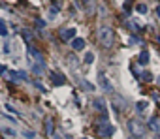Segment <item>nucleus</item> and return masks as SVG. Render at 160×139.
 I'll use <instances>...</instances> for the list:
<instances>
[{"label": "nucleus", "mask_w": 160, "mask_h": 139, "mask_svg": "<svg viewBox=\"0 0 160 139\" xmlns=\"http://www.w3.org/2000/svg\"><path fill=\"white\" fill-rule=\"evenodd\" d=\"M98 43L104 47V49L113 47V43H115V32H113V28H109V26H100V28H98Z\"/></svg>", "instance_id": "1"}, {"label": "nucleus", "mask_w": 160, "mask_h": 139, "mask_svg": "<svg viewBox=\"0 0 160 139\" xmlns=\"http://www.w3.org/2000/svg\"><path fill=\"white\" fill-rule=\"evenodd\" d=\"M128 130H130L132 137H141V135L145 134V126H143L140 120H136V119L128 122Z\"/></svg>", "instance_id": "2"}, {"label": "nucleus", "mask_w": 160, "mask_h": 139, "mask_svg": "<svg viewBox=\"0 0 160 139\" xmlns=\"http://www.w3.org/2000/svg\"><path fill=\"white\" fill-rule=\"evenodd\" d=\"M60 40L62 41H70L72 43V40H75V28L72 26V28H64L60 32Z\"/></svg>", "instance_id": "3"}, {"label": "nucleus", "mask_w": 160, "mask_h": 139, "mask_svg": "<svg viewBox=\"0 0 160 139\" xmlns=\"http://www.w3.org/2000/svg\"><path fill=\"white\" fill-rule=\"evenodd\" d=\"M26 51H29L34 58H36V64H44V57H41V53L38 51V49H34V47L30 45V43H26Z\"/></svg>", "instance_id": "4"}, {"label": "nucleus", "mask_w": 160, "mask_h": 139, "mask_svg": "<svg viewBox=\"0 0 160 139\" xmlns=\"http://www.w3.org/2000/svg\"><path fill=\"white\" fill-rule=\"evenodd\" d=\"M81 4H83V10H85L89 15L96 11V0H81Z\"/></svg>", "instance_id": "5"}, {"label": "nucleus", "mask_w": 160, "mask_h": 139, "mask_svg": "<svg viewBox=\"0 0 160 139\" xmlns=\"http://www.w3.org/2000/svg\"><path fill=\"white\" fill-rule=\"evenodd\" d=\"M147 126H149V130H152V132H156V134H160V119H158V117H151L149 122H147Z\"/></svg>", "instance_id": "6"}, {"label": "nucleus", "mask_w": 160, "mask_h": 139, "mask_svg": "<svg viewBox=\"0 0 160 139\" xmlns=\"http://www.w3.org/2000/svg\"><path fill=\"white\" fill-rule=\"evenodd\" d=\"M102 122H104V126H102V130H100V134H102V135H106V137H109V135L115 132V128H113V126H109L107 120L104 119V117H102Z\"/></svg>", "instance_id": "7"}, {"label": "nucleus", "mask_w": 160, "mask_h": 139, "mask_svg": "<svg viewBox=\"0 0 160 139\" xmlns=\"http://www.w3.org/2000/svg\"><path fill=\"white\" fill-rule=\"evenodd\" d=\"M72 49L74 51H83V49H85V40H83V38L72 40Z\"/></svg>", "instance_id": "8"}, {"label": "nucleus", "mask_w": 160, "mask_h": 139, "mask_svg": "<svg viewBox=\"0 0 160 139\" xmlns=\"http://www.w3.org/2000/svg\"><path fill=\"white\" fill-rule=\"evenodd\" d=\"M98 79H100V85H102V88L106 90V92H111V90H113V87L109 85V81H107V77H106L104 73H100V75H98Z\"/></svg>", "instance_id": "9"}, {"label": "nucleus", "mask_w": 160, "mask_h": 139, "mask_svg": "<svg viewBox=\"0 0 160 139\" xmlns=\"http://www.w3.org/2000/svg\"><path fill=\"white\" fill-rule=\"evenodd\" d=\"M94 107L98 109V111H102L104 119H106V115H107V111H106V102H104L102 98H96V100H94Z\"/></svg>", "instance_id": "10"}, {"label": "nucleus", "mask_w": 160, "mask_h": 139, "mask_svg": "<svg viewBox=\"0 0 160 139\" xmlns=\"http://www.w3.org/2000/svg\"><path fill=\"white\" fill-rule=\"evenodd\" d=\"M137 62H140L141 66H147V64H149V53H147V51H141L140 57H137Z\"/></svg>", "instance_id": "11"}, {"label": "nucleus", "mask_w": 160, "mask_h": 139, "mask_svg": "<svg viewBox=\"0 0 160 139\" xmlns=\"http://www.w3.org/2000/svg\"><path fill=\"white\" fill-rule=\"evenodd\" d=\"M51 77H53V81H55V85H59V87L66 83V79H64V75H62V73H57V72H55Z\"/></svg>", "instance_id": "12"}, {"label": "nucleus", "mask_w": 160, "mask_h": 139, "mask_svg": "<svg viewBox=\"0 0 160 139\" xmlns=\"http://www.w3.org/2000/svg\"><path fill=\"white\" fill-rule=\"evenodd\" d=\"M32 73L34 75H41L44 73V64H34L32 66Z\"/></svg>", "instance_id": "13"}, {"label": "nucleus", "mask_w": 160, "mask_h": 139, "mask_svg": "<svg viewBox=\"0 0 160 139\" xmlns=\"http://www.w3.org/2000/svg\"><path fill=\"white\" fill-rule=\"evenodd\" d=\"M45 134H47V135H53V120H51V119L45 120Z\"/></svg>", "instance_id": "14"}, {"label": "nucleus", "mask_w": 160, "mask_h": 139, "mask_svg": "<svg viewBox=\"0 0 160 139\" xmlns=\"http://www.w3.org/2000/svg\"><path fill=\"white\" fill-rule=\"evenodd\" d=\"M136 109L140 111V113H143V111L147 109V102H145V100H141V102H137V103H136Z\"/></svg>", "instance_id": "15"}, {"label": "nucleus", "mask_w": 160, "mask_h": 139, "mask_svg": "<svg viewBox=\"0 0 160 139\" xmlns=\"http://www.w3.org/2000/svg\"><path fill=\"white\" fill-rule=\"evenodd\" d=\"M81 85H83V88H85V90H89V92H92V90H94V85H90L89 81H81Z\"/></svg>", "instance_id": "16"}, {"label": "nucleus", "mask_w": 160, "mask_h": 139, "mask_svg": "<svg viewBox=\"0 0 160 139\" xmlns=\"http://www.w3.org/2000/svg\"><path fill=\"white\" fill-rule=\"evenodd\" d=\"M140 77H141L143 81H152V73H151V72H143Z\"/></svg>", "instance_id": "17"}, {"label": "nucleus", "mask_w": 160, "mask_h": 139, "mask_svg": "<svg viewBox=\"0 0 160 139\" xmlns=\"http://www.w3.org/2000/svg\"><path fill=\"white\" fill-rule=\"evenodd\" d=\"M92 62H94V55L92 53H87L85 55V64H92Z\"/></svg>", "instance_id": "18"}, {"label": "nucleus", "mask_w": 160, "mask_h": 139, "mask_svg": "<svg viewBox=\"0 0 160 139\" xmlns=\"http://www.w3.org/2000/svg\"><path fill=\"white\" fill-rule=\"evenodd\" d=\"M8 34V28H6V25H4V21L0 19V36H6Z\"/></svg>", "instance_id": "19"}, {"label": "nucleus", "mask_w": 160, "mask_h": 139, "mask_svg": "<svg viewBox=\"0 0 160 139\" xmlns=\"http://www.w3.org/2000/svg\"><path fill=\"white\" fill-rule=\"evenodd\" d=\"M136 10H137V13H147V6H145V4H137Z\"/></svg>", "instance_id": "20"}, {"label": "nucleus", "mask_w": 160, "mask_h": 139, "mask_svg": "<svg viewBox=\"0 0 160 139\" xmlns=\"http://www.w3.org/2000/svg\"><path fill=\"white\" fill-rule=\"evenodd\" d=\"M4 134H6V135H11V137H13V135H15V130H10V128H4Z\"/></svg>", "instance_id": "21"}, {"label": "nucleus", "mask_w": 160, "mask_h": 139, "mask_svg": "<svg viewBox=\"0 0 160 139\" xmlns=\"http://www.w3.org/2000/svg\"><path fill=\"white\" fill-rule=\"evenodd\" d=\"M23 135H25V137H29V139H34V137H36V134H34V132H25Z\"/></svg>", "instance_id": "22"}, {"label": "nucleus", "mask_w": 160, "mask_h": 139, "mask_svg": "<svg viewBox=\"0 0 160 139\" xmlns=\"http://www.w3.org/2000/svg\"><path fill=\"white\" fill-rule=\"evenodd\" d=\"M17 77L19 79H29V75H26L25 72H17Z\"/></svg>", "instance_id": "23"}, {"label": "nucleus", "mask_w": 160, "mask_h": 139, "mask_svg": "<svg viewBox=\"0 0 160 139\" xmlns=\"http://www.w3.org/2000/svg\"><path fill=\"white\" fill-rule=\"evenodd\" d=\"M36 26H38V28H44V26H45V23H44L41 19H36Z\"/></svg>", "instance_id": "24"}, {"label": "nucleus", "mask_w": 160, "mask_h": 139, "mask_svg": "<svg viewBox=\"0 0 160 139\" xmlns=\"http://www.w3.org/2000/svg\"><path fill=\"white\" fill-rule=\"evenodd\" d=\"M130 28L137 32V30H140V26H137V23H134V21H132V23H130Z\"/></svg>", "instance_id": "25"}, {"label": "nucleus", "mask_w": 160, "mask_h": 139, "mask_svg": "<svg viewBox=\"0 0 160 139\" xmlns=\"http://www.w3.org/2000/svg\"><path fill=\"white\" fill-rule=\"evenodd\" d=\"M130 43H140V38H137V36H132V38H130Z\"/></svg>", "instance_id": "26"}, {"label": "nucleus", "mask_w": 160, "mask_h": 139, "mask_svg": "<svg viewBox=\"0 0 160 139\" xmlns=\"http://www.w3.org/2000/svg\"><path fill=\"white\" fill-rule=\"evenodd\" d=\"M4 70H6V68H4L2 64H0V75H2V73H4Z\"/></svg>", "instance_id": "27"}, {"label": "nucleus", "mask_w": 160, "mask_h": 139, "mask_svg": "<svg viewBox=\"0 0 160 139\" xmlns=\"http://www.w3.org/2000/svg\"><path fill=\"white\" fill-rule=\"evenodd\" d=\"M156 15H158V19H160V6L156 8Z\"/></svg>", "instance_id": "28"}, {"label": "nucleus", "mask_w": 160, "mask_h": 139, "mask_svg": "<svg viewBox=\"0 0 160 139\" xmlns=\"http://www.w3.org/2000/svg\"><path fill=\"white\" fill-rule=\"evenodd\" d=\"M155 139H160V134H156V135H155Z\"/></svg>", "instance_id": "29"}, {"label": "nucleus", "mask_w": 160, "mask_h": 139, "mask_svg": "<svg viewBox=\"0 0 160 139\" xmlns=\"http://www.w3.org/2000/svg\"><path fill=\"white\" fill-rule=\"evenodd\" d=\"M156 81H158V85H160V77H158V79H156Z\"/></svg>", "instance_id": "30"}, {"label": "nucleus", "mask_w": 160, "mask_h": 139, "mask_svg": "<svg viewBox=\"0 0 160 139\" xmlns=\"http://www.w3.org/2000/svg\"><path fill=\"white\" fill-rule=\"evenodd\" d=\"M130 139H137V137H130Z\"/></svg>", "instance_id": "31"}, {"label": "nucleus", "mask_w": 160, "mask_h": 139, "mask_svg": "<svg viewBox=\"0 0 160 139\" xmlns=\"http://www.w3.org/2000/svg\"><path fill=\"white\" fill-rule=\"evenodd\" d=\"M83 139H87V137H83Z\"/></svg>", "instance_id": "32"}]
</instances>
